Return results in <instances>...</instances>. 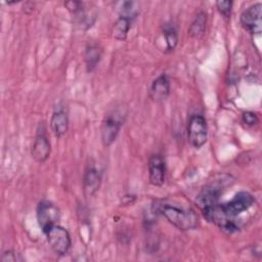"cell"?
<instances>
[{"label":"cell","mask_w":262,"mask_h":262,"mask_svg":"<svg viewBox=\"0 0 262 262\" xmlns=\"http://www.w3.org/2000/svg\"><path fill=\"white\" fill-rule=\"evenodd\" d=\"M148 180L154 186H163L166 180V161L161 155H152L148 159Z\"/></svg>","instance_id":"10"},{"label":"cell","mask_w":262,"mask_h":262,"mask_svg":"<svg viewBox=\"0 0 262 262\" xmlns=\"http://www.w3.org/2000/svg\"><path fill=\"white\" fill-rule=\"evenodd\" d=\"M101 56H102V48L100 47L99 44L95 42L87 44L84 52V60H85V66L88 73H91L95 70V68L97 67V64L101 59Z\"/></svg>","instance_id":"14"},{"label":"cell","mask_w":262,"mask_h":262,"mask_svg":"<svg viewBox=\"0 0 262 262\" xmlns=\"http://www.w3.org/2000/svg\"><path fill=\"white\" fill-rule=\"evenodd\" d=\"M127 117V112L122 107H116L107 112L100 127V140L103 146H111L117 139Z\"/></svg>","instance_id":"2"},{"label":"cell","mask_w":262,"mask_h":262,"mask_svg":"<svg viewBox=\"0 0 262 262\" xmlns=\"http://www.w3.org/2000/svg\"><path fill=\"white\" fill-rule=\"evenodd\" d=\"M51 250L58 256L67 255L72 247V238L69 230L56 224L44 232Z\"/></svg>","instance_id":"4"},{"label":"cell","mask_w":262,"mask_h":262,"mask_svg":"<svg viewBox=\"0 0 262 262\" xmlns=\"http://www.w3.org/2000/svg\"><path fill=\"white\" fill-rule=\"evenodd\" d=\"M233 2L230 0H218L215 2L216 8L218 9L219 13L226 19L230 18L231 10H232Z\"/></svg>","instance_id":"19"},{"label":"cell","mask_w":262,"mask_h":262,"mask_svg":"<svg viewBox=\"0 0 262 262\" xmlns=\"http://www.w3.org/2000/svg\"><path fill=\"white\" fill-rule=\"evenodd\" d=\"M162 34L166 41L167 50L169 52L173 51L176 48L179 41L178 31L176 26L173 23H166L162 28Z\"/></svg>","instance_id":"17"},{"label":"cell","mask_w":262,"mask_h":262,"mask_svg":"<svg viewBox=\"0 0 262 262\" xmlns=\"http://www.w3.org/2000/svg\"><path fill=\"white\" fill-rule=\"evenodd\" d=\"M139 13L138 3L135 1H123L120 3L119 16L127 17L133 20Z\"/></svg>","instance_id":"18"},{"label":"cell","mask_w":262,"mask_h":262,"mask_svg":"<svg viewBox=\"0 0 262 262\" xmlns=\"http://www.w3.org/2000/svg\"><path fill=\"white\" fill-rule=\"evenodd\" d=\"M51 152V144L46 134V128L44 124H39L37 133L32 145L31 155L32 158L39 164L46 162Z\"/></svg>","instance_id":"8"},{"label":"cell","mask_w":262,"mask_h":262,"mask_svg":"<svg viewBox=\"0 0 262 262\" xmlns=\"http://www.w3.org/2000/svg\"><path fill=\"white\" fill-rule=\"evenodd\" d=\"M242 119H243V122L249 126H254L258 123V117L253 112H245L242 115Z\"/></svg>","instance_id":"22"},{"label":"cell","mask_w":262,"mask_h":262,"mask_svg":"<svg viewBox=\"0 0 262 262\" xmlns=\"http://www.w3.org/2000/svg\"><path fill=\"white\" fill-rule=\"evenodd\" d=\"M50 129L56 138L66 135L69 129V114L63 105H56L50 119Z\"/></svg>","instance_id":"12"},{"label":"cell","mask_w":262,"mask_h":262,"mask_svg":"<svg viewBox=\"0 0 262 262\" xmlns=\"http://www.w3.org/2000/svg\"><path fill=\"white\" fill-rule=\"evenodd\" d=\"M64 6L67 7V9L72 12L75 15L80 14L82 11H84V3L80 2V1H67L64 2Z\"/></svg>","instance_id":"21"},{"label":"cell","mask_w":262,"mask_h":262,"mask_svg":"<svg viewBox=\"0 0 262 262\" xmlns=\"http://www.w3.org/2000/svg\"><path fill=\"white\" fill-rule=\"evenodd\" d=\"M261 3H255L246 8L239 16L242 27L251 34H260L262 31V19H261Z\"/></svg>","instance_id":"9"},{"label":"cell","mask_w":262,"mask_h":262,"mask_svg":"<svg viewBox=\"0 0 262 262\" xmlns=\"http://www.w3.org/2000/svg\"><path fill=\"white\" fill-rule=\"evenodd\" d=\"M187 139L194 148H201L208 140V125L204 116L192 115L187 124Z\"/></svg>","instance_id":"5"},{"label":"cell","mask_w":262,"mask_h":262,"mask_svg":"<svg viewBox=\"0 0 262 262\" xmlns=\"http://www.w3.org/2000/svg\"><path fill=\"white\" fill-rule=\"evenodd\" d=\"M131 24H132L131 19L127 17L119 16L112 28L113 38L118 41H125L128 36V32L131 28Z\"/></svg>","instance_id":"16"},{"label":"cell","mask_w":262,"mask_h":262,"mask_svg":"<svg viewBox=\"0 0 262 262\" xmlns=\"http://www.w3.org/2000/svg\"><path fill=\"white\" fill-rule=\"evenodd\" d=\"M206 26H207V13L204 11H200L189 26V29H188L189 37L193 39H200L201 37H203L206 31Z\"/></svg>","instance_id":"15"},{"label":"cell","mask_w":262,"mask_h":262,"mask_svg":"<svg viewBox=\"0 0 262 262\" xmlns=\"http://www.w3.org/2000/svg\"><path fill=\"white\" fill-rule=\"evenodd\" d=\"M171 92V84L167 75L162 74L157 77L148 90L149 98L157 103H162L169 97Z\"/></svg>","instance_id":"11"},{"label":"cell","mask_w":262,"mask_h":262,"mask_svg":"<svg viewBox=\"0 0 262 262\" xmlns=\"http://www.w3.org/2000/svg\"><path fill=\"white\" fill-rule=\"evenodd\" d=\"M24 261L21 255L14 250H7L1 256V262H20Z\"/></svg>","instance_id":"20"},{"label":"cell","mask_w":262,"mask_h":262,"mask_svg":"<svg viewBox=\"0 0 262 262\" xmlns=\"http://www.w3.org/2000/svg\"><path fill=\"white\" fill-rule=\"evenodd\" d=\"M36 216L40 228L45 232L50 227L58 224L60 220V210L52 202L43 200L37 205Z\"/></svg>","instance_id":"6"},{"label":"cell","mask_w":262,"mask_h":262,"mask_svg":"<svg viewBox=\"0 0 262 262\" xmlns=\"http://www.w3.org/2000/svg\"><path fill=\"white\" fill-rule=\"evenodd\" d=\"M255 204V198L248 191H238L234 196L221 204V208L226 216L230 218H237L242 213L248 211Z\"/></svg>","instance_id":"7"},{"label":"cell","mask_w":262,"mask_h":262,"mask_svg":"<svg viewBox=\"0 0 262 262\" xmlns=\"http://www.w3.org/2000/svg\"><path fill=\"white\" fill-rule=\"evenodd\" d=\"M155 214H161L169 223L182 231L192 230L199 226L200 219L194 210L185 207H179L164 201H157L151 206Z\"/></svg>","instance_id":"1"},{"label":"cell","mask_w":262,"mask_h":262,"mask_svg":"<svg viewBox=\"0 0 262 262\" xmlns=\"http://www.w3.org/2000/svg\"><path fill=\"white\" fill-rule=\"evenodd\" d=\"M233 179L230 175H218L207 183L196 196V203L199 207L202 209L213 206L219 203V199L223 191L226 189L228 185L231 184Z\"/></svg>","instance_id":"3"},{"label":"cell","mask_w":262,"mask_h":262,"mask_svg":"<svg viewBox=\"0 0 262 262\" xmlns=\"http://www.w3.org/2000/svg\"><path fill=\"white\" fill-rule=\"evenodd\" d=\"M101 179V172L94 165H88L83 175V191L86 198L93 196L98 191Z\"/></svg>","instance_id":"13"}]
</instances>
